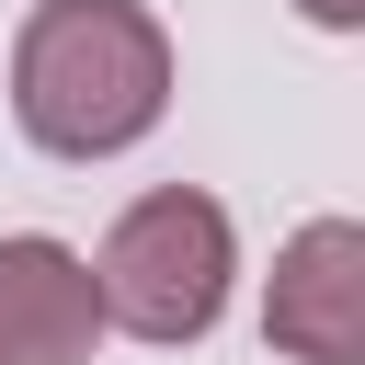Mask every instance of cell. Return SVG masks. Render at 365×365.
Listing matches in <instances>:
<instances>
[{"label": "cell", "instance_id": "6da1fadb", "mask_svg": "<svg viewBox=\"0 0 365 365\" xmlns=\"http://www.w3.org/2000/svg\"><path fill=\"white\" fill-rule=\"evenodd\" d=\"M171 114V34L137 0H34L11 34V125L46 160H114Z\"/></svg>", "mask_w": 365, "mask_h": 365}, {"label": "cell", "instance_id": "7a4b0ae2", "mask_svg": "<svg viewBox=\"0 0 365 365\" xmlns=\"http://www.w3.org/2000/svg\"><path fill=\"white\" fill-rule=\"evenodd\" d=\"M228 274H240V228L217 194L194 182H160L137 194L103 251H91V297H103V331H137V342H205L217 308H228Z\"/></svg>", "mask_w": 365, "mask_h": 365}, {"label": "cell", "instance_id": "3957f363", "mask_svg": "<svg viewBox=\"0 0 365 365\" xmlns=\"http://www.w3.org/2000/svg\"><path fill=\"white\" fill-rule=\"evenodd\" d=\"M262 342L297 354V365H365V228L354 217H308L274 251Z\"/></svg>", "mask_w": 365, "mask_h": 365}, {"label": "cell", "instance_id": "277c9868", "mask_svg": "<svg viewBox=\"0 0 365 365\" xmlns=\"http://www.w3.org/2000/svg\"><path fill=\"white\" fill-rule=\"evenodd\" d=\"M91 342H103L91 262L46 228H11L0 240V365H91Z\"/></svg>", "mask_w": 365, "mask_h": 365}, {"label": "cell", "instance_id": "5b68a950", "mask_svg": "<svg viewBox=\"0 0 365 365\" xmlns=\"http://www.w3.org/2000/svg\"><path fill=\"white\" fill-rule=\"evenodd\" d=\"M297 11H308L319 34H354V23H365V0H297Z\"/></svg>", "mask_w": 365, "mask_h": 365}]
</instances>
